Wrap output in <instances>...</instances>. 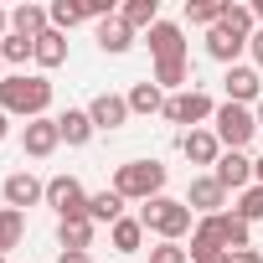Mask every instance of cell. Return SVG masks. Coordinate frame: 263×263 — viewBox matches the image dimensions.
<instances>
[{
  "instance_id": "d6a6232c",
  "label": "cell",
  "mask_w": 263,
  "mask_h": 263,
  "mask_svg": "<svg viewBox=\"0 0 263 263\" xmlns=\"http://www.w3.org/2000/svg\"><path fill=\"white\" fill-rule=\"evenodd\" d=\"M150 263H191V248H181V242H160V248H150Z\"/></svg>"
},
{
  "instance_id": "74e56055",
  "label": "cell",
  "mask_w": 263,
  "mask_h": 263,
  "mask_svg": "<svg viewBox=\"0 0 263 263\" xmlns=\"http://www.w3.org/2000/svg\"><path fill=\"white\" fill-rule=\"evenodd\" d=\"M6 36H11V11L0 6V42H6Z\"/></svg>"
},
{
  "instance_id": "3957f363",
  "label": "cell",
  "mask_w": 263,
  "mask_h": 263,
  "mask_svg": "<svg viewBox=\"0 0 263 263\" xmlns=\"http://www.w3.org/2000/svg\"><path fill=\"white\" fill-rule=\"evenodd\" d=\"M191 248H227V253H242V248H253V227H248L237 212L196 217V227H191Z\"/></svg>"
},
{
  "instance_id": "ba28073f",
  "label": "cell",
  "mask_w": 263,
  "mask_h": 263,
  "mask_svg": "<svg viewBox=\"0 0 263 263\" xmlns=\"http://www.w3.org/2000/svg\"><path fill=\"white\" fill-rule=\"evenodd\" d=\"M21 150H26L31 160H52V155L62 150V129H57V119H52V114H47V119L21 124Z\"/></svg>"
},
{
  "instance_id": "ee69618b",
  "label": "cell",
  "mask_w": 263,
  "mask_h": 263,
  "mask_svg": "<svg viewBox=\"0 0 263 263\" xmlns=\"http://www.w3.org/2000/svg\"><path fill=\"white\" fill-rule=\"evenodd\" d=\"M0 263H6V253H0Z\"/></svg>"
},
{
  "instance_id": "7402d4cb",
  "label": "cell",
  "mask_w": 263,
  "mask_h": 263,
  "mask_svg": "<svg viewBox=\"0 0 263 263\" xmlns=\"http://www.w3.org/2000/svg\"><path fill=\"white\" fill-rule=\"evenodd\" d=\"M119 217H129V212H124V196H119L114 186H108V191H93V196H88V222H98V227H114Z\"/></svg>"
},
{
  "instance_id": "ffe728a7",
  "label": "cell",
  "mask_w": 263,
  "mask_h": 263,
  "mask_svg": "<svg viewBox=\"0 0 263 263\" xmlns=\"http://www.w3.org/2000/svg\"><path fill=\"white\" fill-rule=\"evenodd\" d=\"M93 232H98V222H88V217L57 222V248H62V253H88V248H93Z\"/></svg>"
},
{
  "instance_id": "1f68e13d",
  "label": "cell",
  "mask_w": 263,
  "mask_h": 263,
  "mask_svg": "<svg viewBox=\"0 0 263 263\" xmlns=\"http://www.w3.org/2000/svg\"><path fill=\"white\" fill-rule=\"evenodd\" d=\"M232 212H237L248 227H253V222H263V181H253V186L237 196V206H232Z\"/></svg>"
},
{
  "instance_id": "9a60e30c",
  "label": "cell",
  "mask_w": 263,
  "mask_h": 263,
  "mask_svg": "<svg viewBox=\"0 0 263 263\" xmlns=\"http://www.w3.org/2000/svg\"><path fill=\"white\" fill-rule=\"evenodd\" d=\"M181 155L191 165H217L222 160V140L212 135V124L206 129H186V135H181Z\"/></svg>"
},
{
  "instance_id": "4316f807",
  "label": "cell",
  "mask_w": 263,
  "mask_h": 263,
  "mask_svg": "<svg viewBox=\"0 0 263 263\" xmlns=\"http://www.w3.org/2000/svg\"><path fill=\"white\" fill-rule=\"evenodd\" d=\"M222 26L237 31V36H253L258 31V16H253V6H242V0H222Z\"/></svg>"
},
{
  "instance_id": "e0dca14e",
  "label": "cell",
  "mask_w": 263,
  "mask_h": 263,
  "mask_svg": "<svg viewBox=\"0 0 263 263\" xmlns=\"http://www.w3.org/2000/svg\"><path fill=\"white\" fill-rule=\"evenodd\" d=\"M93 36H98V52H103V57H124L129 47H135V31H129L119 16L98 21V26H93Z\"/></svg>"
},
{
  "instance_id": "2e32d148",
  "label": "cell",
  "mask_w": 263,
  "mask_h": 263,
  "mask_svg": "<svg viewBox=\"0 0 263 263\" xmlns=\"http://www.w3.org/2000/svg\"><path fill=\"white\" fill-rule=\"evenodd\" d=\"M248 52V36H237V31H227L222 21L206 31V57H217L222 67H237V57Z\"/></svg>"
},
{
  "instance_id": "6da1fadb",
  "label": "cell",
  "mask_w": 263,
  "mask_h": 263,
  "mask_svg": "<svg viewBox=\"0 0 263 263\" xmlns=\"http://www.w3.org/2000/svg\"><path fill=\"white\" fill-rule=\"evenodd\" d=\"M52 108V83L42 72H6V83H0V114L11 119H47Z\"/></svg>"
},
{
  "instance_id": "52a82bcc",
  "label": "cell",
  "mask_w": 263,
  "mask_h": 263,
  "mask_svg": "<svg viewBox=\"0 0 263 263\" xmlns=\"http://www.w3.org/2000/svg\"><path fill=\"white\" fill-rule=\"evenodd\" d=\"M212 114H217V103H212V93H201V88H186V93L165 98V119H171V124L206 129V119H212Z\"/></svg>"
},
{
  "instance_id": "b9f144b4",
  "label": "cell",
  "mask_w": 263,
  "mask_h": 263,
  "mask_svg": "<svg viewBox=\"0 0 263 263\" xmlns=\"http://www.w3.org/2000/svg\"><path fill=\"white\" fill-rule=\"evenodd\" d=\"M253 176H258V181H263V155H258V160H253Z\"/></svg>"
},
{
  "instance_id": "60d3db41",
  "label": "cell",
  "mask_w": 263,
  "mask_h": 263,
  "mask_svg": "<svg viewBox=\"0 0 263 263\" xmlns=\"http://www.w3.org/2000/svg\"><path fill=\"white\" fill-rule=\"evenodd\" d=\"M253 119H258V129H263V98H258V108H253Z\"/></svg>"
},
{
  "instance_id": "f546056e",
  "label": "cell",
  "mask_w": 263,
  "mask_h": 263,
  "mask_svg": "<svg viewBox=\"0 0 263 263\" xmlns=\"http://www.w3.org/2000/svg\"><path fill=\"white\" fill-rule=\"evenodd\" d=\"M217 21H222V0H186V26L212 31Z\"/></svg>"
},
{
  "instance_id": "ab89813d",
  "label": "cell",
  "mask_w": 263,
  "mask_h": 263,
  "mask_svg": "<svg viewBox=\"0 0 263 263\" xmlns=\"http://www.w3.org/2000/svg\"><path fill=\"white\" fill-rule=\"evenodd\" d=\"M253 16H258V26H263V0H253Z\"/></svg>"
},
{
  "instance_id": "8d00e7d4",
  "label": "cell",
  "mask_w": 263,
  "mask_h": 263,
  "mask_svg": "<svg viewBox=\"0 0 263 263\" xmlns=\"http://www.w3.org/2000/svg\"><path fill=\"white\" fill-rule=\"evenodd\" d=\"M57 263H93V253H57Z\"/></svg>"
},
{
  "instance_id": "83f0119b",
  "label": "cell",
  "mask_w": 263,
  "mask_h": 263,
  "mask_svg": "<svg viewBox=\"0 0 263 263\" xmlns=\"http://www.w3.org/2000/svg\"><path fill=\"white\" fill-rule=\"evenodd\" d=\"M0 62H6V67H26V62H36V42L11 31L6 42H0Z\"/></svg>"
},
{
  "instance_id": "484cf974",
  "label": "cell",
  "mask_w": 263,
  "mask_h": 263,
  "mask_svg": "<svg viewBox=\"0 0 263 263\" xmlns=\"http://www.w3.org/2000/svg\"><path fill=\"white\" fill-rule=\"evenodd\" d=\"M124 98H129V114H165V93L155 83H135Z\"/></svg>"
},
{
  "instance_id": "ac0fdd59",
  "label": "cell",
  "mask_w": 263,
  "mask_h": 263,
  "mask_svg": "<svg viewBox=\"0 0 263 263\" xmlns=\"http://www.w3.org/2000/svg\"><path fill=\"white\" fill-rule=\"evenodd\" d=\"M57 129H62V145L67 150H83L98 129H93V119H88V108H67V114H57Z\"/></svg>"
},
{
  "instance_id": "f1b7e54d",
  "label": "cell",
  "mask_w": 263,
  "mask_h": 263,
  "mask_svg": "<svg viewBox=\"0 0 263 263\" xmlns=\"http://www.w3.org/2000/svg\"><path fill=\"white\" fill-rule=\"evenodd\" d=\"M21 237H26V212H11V206H0V253L21 248Z\"/></svg>"
},
{
  "instance_id": "cb8c5ba5",
  "label": "cell",
  "mask_w": 263,
  "mask_h": 263,
  "mask_svg": "<svg viewBox=\"0 0 263 263\" xmlns=\"http://www.w3.org/2000/svg\"><path fill=\"white\" fill-rule=\"evenodd\" d=\"M62 62H67V36H62V31H42V36H36V67H42V78L57 72Z\"/></svg>"
},
{
  "instance_id": "d590c367",
  "label": "cell",
  "mask_w": 263,
  "mask_h": 263,
  "mask_svg": "<svg viewBox=\"0 0 263 263\" xmlns=\"http://www.w3.org/2000/svg\"><path fill=\"white\" fill-rule=\"evenodd\" d=\"M232 263H263V253L258 248H242V253H232Z\"/></svg>"
},
{
  "instance_id": "30bf717a",
  "label": "cell",
  "mask_w": 263,
  "mask_h": 263,
  "mask_svg": "<svg viewBox=\"0 0 263 263\" xmlns=\"http://www.w3.org/2000/svg\"><path fill=\"white\" fill-rule=\"evenodd\" d=\"M186 206L196 212V217H217V212H227V186L206 171V176H191V186H186Z\"/></svg>"
},
{
  "instance_id": "7a4b0ae2",
  "label": "cell",
  "mask_w": 263,
  "mask_h": 263,
  "mask_svg": "<svg viewBox=\"0 0 263 263\" xmlns=\"http://www.w3.org/2000/svg\"><path fill=\"white\" fill-rule=\"evenodd\" d=\"M140 222H145V232H155L160 242H181V237L196 227V212L186 206V196H155V201L140 206Z\"/></svg>"
},
{
  "instance_id": "603a6c76",
  "label": "cell",
  "mask_w": 263,
  "mask_h": 263,
  "mask_svg": "<svg viewBox=\"0 0 263 263\" xmlns=\"http://www.w3.org/2000/svg\"><path fill=\"white\" fill-rule=\"evenodd\" d=\"M145 237H150V232H145V222H140V217H119V222L108 227L114 253H140V248H145Z\"/></svg>"
},
{
  "instance_id": "7c38bea8",
  "label": "cell",
  "mask_w": 263,
  "mask_h": 263,
  "mask_svg": "<svg viewBox=\"0 0 263 263\" xmlns=\"http://www.w3.org/2000/svg\"><path fill=\"white\" fill-rule=\"evenodd\" d=\"M0 201H6L11 212H21V206L47 201V186H42L31 171H16V176H6V181H0Z\"/></svg>"
},
{
  "instance_id": "d4e9b609",
  "label": "cell",
  "mask_w": 263,
  "mask_h": 263,
  "mask_svg": "<svg viewBox=\"0 0 263 263\" xmlns=\"http://www.w3.org/2000/svg\"><path fill=\"white\" fill-rule=\"evenodd\" d=\"M119 21L129 31H150L160 21V0H129V6H119Z\"/></svg>"
},
{
  "instance_id": "f35d334b",
  "label": "cell",
  "mask_w": 263,
  "mask_h": 263,
  "mask_svg": "<svg viewBox=\"0 0 263 263\" xmlns=\"http://www.w3.org/2000/svg\"><path fill=\"white\" fill-rule=\"evenodd\" d=\"M6 135H11V114H0V145H6Z\"/></svg>"
},
{
  "instance_id": "5bb4252c",
  "label": "cell",
  "mask_w": 263,
  "mask_h": 263,
  "mask_svg": "<svg viewBox=\"0 0 263 263\" xmlns=\"http://www.w3.org/2000/svg\"><path fill=\"white\" fill-rule=\"evenodd\" d=\"M212 176H217V181H222L227 191H237V196H242V191H248V186L258 181V176H253V160H248L242 150H222V160L212 165Z\"/></svg>"
},
{
  "instance_id": "277c9868",
  "label": "cell",
  "mask_w": 263,
  "mask_h": 263,
  "mask_svg": "<svg viewBox=\"0 0 263 263\" xmlns=\"http://www.w3.org/2000/svg\"><path fill=\"white\" fill-rule=\"evenodd\" d=\"M114 191L124 196V201H155V196H165V165L160 160H124L119 171H114Z\"/></svg>"
},
{
  "instance_id": "e575fe53",
  "label": "cell",
  "mask_w": 263,
  "mask_h": 263,
  "mask_svg": "<svg viewBox=\"0 0 263 263\" xmlns=\"http://www.w3.org/2000/svg\"><path fill=\"white\" fill-rule=\"evenodd\" d=\"M248 52H253V67H258V72H263V26H258V31H253V36H248Z\"/></svg>"
},
{
  "instance_id": "8992f818",
  "label": "cell",
  "mask_w": 263,
  "mask_h": 263,
  "mask_svg": "<svg viewBox=\"0 0 263 263\" xmlns=\"http://www.w3.org/2000/svg\"><path fill=\"white\" fill-rule=\"evenodd\" d=\"M47 206L57 212V222H72V217H88V191L78 176H52L47 181Z\"/></svg>"
},
{
  "instance_id": "4dcf8cb0",
  "label": "cell",
  "mask_w": 263,
  "mask_h": 263,
  "mask_svg": "<svg viewBox=\"0 0 263 263\" xmlns=\"http://www.w3.org/2000/svg\"><path fill=\"white\" fill-rule=\"evenodd\" d=\"M47 11H52V31H62V36L88 21V6H72V0H57V6H47Z\"/></svg>"
},
{
  "instance_id": "7bdbcfd3",
  "label": "cell",
  "mask_w": 263,
  "mask_h": 263,
  "mask_svg": "<svg viewBox=\"0 0 263 263\" xmlns=\"http://www.w3.org/2000/svg\"><path fill=\"white\" fill-rule=\"evenodd\" d=\"M0 83H6V62H0Z\"/></svg>"
},
{
  "instance_id": "d6986e66",
  "label": "cell",
  "mask_w": 263,
  "mask_h": 263,
  "mask_svg": "<svg viewBox=\"0 0 263 263\" xmlns=\"http://www.w3.org/2000/svg\"><path fill=\"white\" fill-rule=\"evenodd\" d=\"M11 31L36 42L42 31H52V11H47V6H31V0H26V6H16V11H11Z\"/></svg>"
},
{
  "instance_id": "836d02e7",
  "label": "cell",
  "mask_w": 263,
  "mask_h": 263,
  "mask_svg": "<svg viewBox=\"0 0 263 263\" xmlns=\"http://www.w3.org/2000/svg\"><path fill=\"white\" fill-rule=\"evenodd\" d=\"M191 263H232L227 248H191Z\"/></svg>"
},
{
  "instance_id": "44dd1931",
  "label": "cell",
  "mask_w": 263,
  "mask_h": 263,
  "mask_svg": "<svg viewBox=\"0 0 263 263\" xmlns=\"http://www.w3.org/2000/svg\"><path fill=\"white\" fill-rule=\"evenodd\" d=\"M150 83H155L160 93H186V88H191V57H181V62H155Z\"/></svg>"
},
{
  "instance_id": "9c48e42d",
  "label": "cell",
  "mask_w": 263,
  "mask_h": 263,
  "mask_svg": "<svg viewBox=\"0 0 263 263\" xmlns=\"http://www.w3.org/2000/svg\"><path fill=\"white\" fill-rule=\"evenodd\" d=\"M222 93H227V103H253L258 108V98H263V72L258 67H248V62H237V67H227L222 72Z\"/></svg>"
},
{
  "instance_id": "4fadbf2b",
  "label": "cell",
  "mask_w": 263,
  "mask_h": 263,
  "mask_svg": "<svg viewBox=\"0 0 263 263\" xmlns=\"http://www.w3.org/2000/svg\"><path fill=\"white\" fill-rule=\"evenodd\" d=\"M88 119H93V129L114 135V129L129 124V98H124V93H98V98L88 103Z\"/></svg>"
},
{
  "instance_id": "5b68a950",
  "label": "cell",
  "mask_w": 263,
  "mask_h": 263,
  "mask_svg": "<svg viewBox=\"0 0 263 263\" xmlns=\"http://www.w3.org/2000/svg\"><path fill=\"white\" fill-rule=\"evenodd\" d=\"M212 135L222 140V150H248L253 135H258V119H253V108H242V103H217Z\"/></svg>"
},
{
  "instance_id": "8fae6325",
  "label": "cell",
  "mask_w": 263,
  "mask_h": 263,
  "mask_svg": "<svg viewBox=\"0 0 263 263\" xmlns=\"http://www.w3.org/2000/svg\"><path fill=\"white\" fill-rule=\"evenodd\" d=\"M145 47H150L155 62H181V57H191V52H186V31H181L176 21H155V26L145 31Z\"/></svg>"
}]
</instances>
